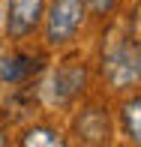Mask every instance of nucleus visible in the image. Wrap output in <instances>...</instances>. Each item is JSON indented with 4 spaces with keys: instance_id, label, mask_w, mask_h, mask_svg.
Listing matches in <instances>:
<instances>
[{
    "instance_id": "10",
    "label": "nucleus",
    "mask_w": 141,
    "mask_h": 147,
    "mask_svg": "<svg viewBox=\"0 0 141 147\" xmlns=\"http://www.w3.org/2000/svg\"><path fill=\"white\" fill-rule=\"evenodd\" d=\"M0 24H3V3H0Z\"/></svg>"
},
{
    "instance_id": "11",
    "label": "nucleus",
    "mask_w": 141,
    "mask_h": 147,
    "mask_svg": "<svg viewBox=\"0 0 141 147\" xmlns=\"http://www.w3.org/2000/svg\"><path fill=\"white\" fill-rule=\"evenodd\" d=\"M0 144H6V138H3V135H0Z\"/></svg>"
},
{
    "instance_id": "3",
    "label": "nucleus",
    "mask_w": 141,
    "mask_h": 147,
    "mask_svg": "<svg viewBox=\"0 0 141 147\" xmlns=\"http://www.w3.org/2000/svg\"><path fill=\"white\" fill-rule=\"evenodd\" d=\"M45 12V0H9V9L3 12L6 33L12 39H24L39 27Z\"/></svg>"
},
{
    "instance_id": "5",
    "label": "nucleus",
    "mask_w": 141,
    "mask_h": 147,
    "mask_svg": "<svg viewBox=\"0 0 141 147\" xmlns=\"http://www.w3.org/2000/svg\"><path fill=\"white\" fill-rule=\"evenodd\" d=\"M78 132L87 141H105L108 138V117L102 114L99 108H90L78 117Z\"/></svg>"
},
{
    "instance_id": "7",
    "label": "nucleus",
    "mask_w": 141,
    "mask_h": 147,
    "mask_svg": "<svg viewBox=\"0 0 141 147\" xmlns=\"http://www.w3.org/2000/svg\"><path fill=\"white\" fill-rule=\"evenodd\" d=\"M123 129H126V135L132 138V144L141 141V99L138 96H132L129 102L123 105Z\"/></svg>"
},
{
    "instance_id": "2",
    "label": "nucleus",
    "mask_w": 141,
    "mask_h": 147,
    "mask_svg": "<svg viewBox=\"0 0 141 147\" xmlns=\"http://www.w3.org/2000/svg\"><path fill=\"white\" fill-rule=\"evenodd\" d=\"M102 72L105 78L111 81V87L123 90V87H135L138 84V75H141V57H138V45H120V48L108 51L102 63Z\"/></svg>"
},
{
    "instance_id": "4",
    "label": "nucleus",
    "mask_w": 141,
    "mask_h": 147,
    "mask_svg": "<svg viewBox=\"0 0 141 147\" xmlns=\"http://www.w3.org/2000/svg\"><path fill=\"white\" fill-rule=\"evenodd\" d=\"M84 81H87L84 66H60L51 75V102L66 105L69 99H75L84 90Z\"/></svg>"
},
{
    "instance_id": "9",
    "label": "nucleus",
    "mask_w": 141,
    "mask_h": 147,
    "mask_svg": "<svg viewBox=\"0 0 141 147\" xmlns=\"http://www.w3.org/2000/svg\"><path fill=\"white\" fill-rule=\"evenodd\" d=\"M117 3V0H84V6H90L93 12H99V15H105V12H111V6Z\"/></svg>"
},
{
    "instance_id": "8",
    "label": "nucleus",
    "mask_w": 141,
    "mask_h": 147,
    "mask_svg": "<svg viewBox=\"0 0 141 147\" xmlns=\"http://www.w3.org/2000/svg\"><path fill=\"white\" fill-rule=\"evenodd\" d=\"M21 144L24 147H57V144H63V138L57 135L54 129H48V126H33V129H27L21 135Z\"/></svg>"
},
{
    "instance_id": "6",
    "label": "nucleus",
    "mask_w": 141,
    "mask_h": 147,
    "mask_svg": "<svg viewBox=\"0 0 141 147\" xmlns=\"http://www.w3.org/2000/svg\"><path fill=\"white\" fill-rule=\"evenodd\" d=\"M36 69V60L33 57H24V54H12V57H3L0 60V81H24L30 72Z\"/></svg>"
},
{
    "instance_id": "1",
    "label": "nucleus",
    "mask_w": 141,
    "mask_h": 147,
    "mask_svg": "<svg viewBox=\"0 0 141 147\" xmlns=\"http://www.w3.org/2000/svg\"><path fill=\"white\" fill-rule=\"evenodd\" d=\"M84 0H54L45 21V39L48 45H63L78 33L84 24Z\"/></svg>"
}]
</instances>
